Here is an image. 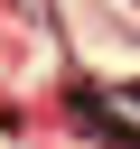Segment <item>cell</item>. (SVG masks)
Segmentation results:
<instances>
[{
	"mask_svg": "<svg viewBox=\"0 0 140 149\" xmlns=\"http://www.w3.org/2000/svg\"><path fill=\"white\" fill-rule=\"evenodd\" d=\"M75 102H84V121H103V130H121V140H140V84H112V93H93V84H84Z\"/></svg>",
	"mask_w": 140,
	"mask_h": 149,
	"instance_id": "cell-1",
	"label": "cell"
}]
</instances>
